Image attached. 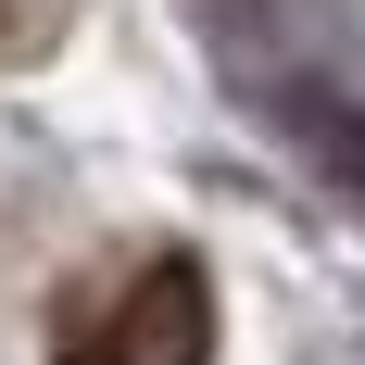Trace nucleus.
<instances>
[{"instance_id": "1", "label": "nucleus", "mask_w": 365, "mask_h": 365, "mask_svg": "<svg viewBox=\"0 0 365 365\" xmlns=\"http://www.w3.org/2000/svg\"><path fill=\"white\" fill-rule=\"evenodd\" d=\"M51 365H215V277L189 252H139L101 290H63Z\"/></svg>"}, {"instance_id": "2", "label": "nucleus", "mask_w": 365, "mask_h": 365, "mask_svg": "<svg viewBox=\"0 0 365 365\" xmlns=\"http://www.w3.org/2000/svg\"><path fill=\"white\" fill-rule=\"evenodd\" d=\"M76 26V0H0V63H51Z\"/></svg>"}]
</instances>
